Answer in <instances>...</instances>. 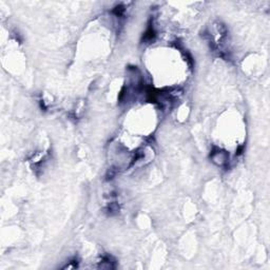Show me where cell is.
<instances>
[{
    "label": "cell",
    "instance_id": "obj_6",
    "mask_svg": "<svg viewBox=\"0 0 270 270\" xmlns=\"http://www.w3.org/2000/svg\"><path fill=\"white\" fill-rule=\"evenodd\" d=\"M116 173H117V171H116L114 168H111V169H109L108 172H107V181H109V179H112V178L116 175Z\"/></svg>",
    "mask_w": 270,
    "mask_h": 270
},
{
    "label": "cell",
    "instance_id": "obj_5",
    "mask_svg": "<svg viewBox=\"0 0 270 270\" xmlns=\"http://www.w3.org/2000/svg\"><path fill=\"white\" fill-rule=\"evenodd\" d=\"M124 12H126V8H124V5H117L113 8L112 13L114 14L116 17H123L124 15Z\"/></svg>",
    "mask_w": 270,
    "mask_h": 270
},
{
    "label": "cell",
    "instance_id": "obj_4",
    "mask_svg": "<svg viewBox=\"0 0 270 270\" xmlns=\"http://www.w3.org/2000/svg\"><path fill=\"white\" fill-rule=\"evenodd\" d=\"M118 210H119V207H118L116 203H110L106 208V211L110 215H112V214H114V213H117Z\"/></svg>",
    "mask_w": 270,
    "mask_h": 270
},
{
    "label": "cell",
    "instance_id": "obj_1",
    "mask_svg": "<svg viewBox=\"0 0 270 270\" xmlns=\"http://www.w3.org/2000/svg\"><path fill=\"white\" fill-rule=\"evenodd\" d=\"M210 158L217 166H226L229 161V154L224 150L214 148L210 154Z\"/></svg>",
    "mask_w": 270,
    "mask_h": 270
},
{
    "label": "cell",
    "instance_id": "obj_2",
    "mask_svg": "<svg viewBox=\"0 0 270 270\" xmlns=\"http://www.w3.org/2000/svg\"><path fill=\"white\" fill-rule=\"evenodd\" d=\"M156 38V32L155 29L153 27V23H150V25L148 27L147 31L145 32L144 36H143V42L145 43H150L152 41H154Z\"/></svg>",
    "mask_w": 270,
    "mask_h": 270
},
{
    "label": "cell",
    "instance_id": "obj_7",
    "mask_svg": "<svg viewBox=\"0 0 270 270\" xmlns=\"http://www.w3.org/2000/svg\"><path fill=\"white\" fill-rule=\"evenodd\" d=\"M243 150H244V146H241L240 148H239V150H237V152H236V155H241L243 153Z\"/></svg>",
    "mask_w": 270,
    "mask_h": 270
},
{
    "label": "cell",
    "instance_id": "obj_3",
    "mask_svg": "<svg viewBox=\"0 0 270 270\" xmlns=\"http://www.w3.org/2000/svg\"><path fill=\"white\" fill-rule=\"evenodd\" d=\"M99 268L101 269H113L115 268V262L111 259V257H103L99 262Z\"/></svg>",
    "mask_w": 270,
    "mask_h": 270
}]
</instances>
